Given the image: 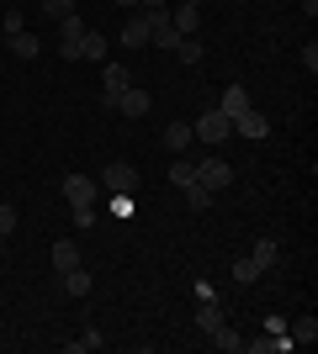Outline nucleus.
<instances>
[{"mask_svg": "<svg viewBox=\"0 0 318 354\" xmlns=\"http://www.w3.org/2000/svg\"><path fill=\"white\" fill-rule=\"evenodd\" d=\"M175 53H181V64H202V43H197V37H181Z\"/></svg>", "mask_w": 318, "mask_h": 354, "instance_id": "b1692460", "label": "nucleus"}, {"mask_svg": "<svg viewBox=\"0 0 318 354\" xmlns=\"http://www.w3.org/2000/svg\"><path fill=\"white\" fill-rule=\"evenodd\" d=\"M170 27L181 32V37H197V27H202V6H175V11H170Z\"/></svg>", "mask_w": 318, "mask_h": 354, "instance_id": "6e6552de", "label": "nucleus"}, {"mask_svg": "<svg viewBox=\"0 0 318 354\" xmlns=\"http://www.w3.org/2000/svg\"><path fill=\"white\" fill-rule=\"evenodd\" d=\"M181 6H197V0H181Z\"/></svg>", "mask_w": 318, "mask_h": 354, "instance_id": "72a5a7b5", "label": "nucleus"}, {"mask_svg": "<svg viewBox=\"0 0 318 354\" xmlns=\"http://www.w3.org/2000/svg\"><path fill=\"white\" fill-rule=\"evenodd\" d=\"M303 69H308V74L318 69V48H313V43H303Z\"/></svg>", "mask_w": 318, "mask_h": 354, "instance_id": "7c9ffc66", "label": "nucleus"}, {"mask_svg": "<svg viewBox=\"0 0 318 354\" xmlns=\"http://www.w3.org/2000/svg\"><path fill=\"white\" fill-rule=\"evenodd\" d=\"M101 333H96V328H85V333H80V339H69V344H64V349H69V354H91V349H101Z\"/></svg>", "mask_w": 318, "mask_h": 354, "instance_id": "4be33fe9", "label": "nucleus"}, {"mask_svg": "<svg viewBox=\"0 0 318 354\" xmlns=\"http://www.w3.org/2000/svg\"><path fill=\"white\" fill-rule=\"evenodd\" d=\"M197 180L207 185V191H218V196H223L228 185H233V164H228L223 153H212V159H202V164H197Z\"/></svg>", "mask_w": 318, "mask_h": 354, "instance_id": "f03ea898", "label": "nucleus"}, {"mask_svg": "<svg viewBox=\"0 0 318 354\" xmlns=\"http://www.w3.org/2000/svg\"><path fill=\"white\" fill-rule=\"evenodd\" d=\"M287 333H292V344H313V339H318V317L308 312V317H297V323H292Z\"/></svg>", "mask_w": 318, "mask_h": 354, "instance_id": "412c9836", "label": "nucleus"}, {"mask_svg": "<svg viewBox=\"0 0 318 354\" xmlns=\"http://www.w3.org/2000/svg\"><path fill=\"white\" fill-rule=\"evenodd\" d=\"M59 286H64V291H69V296H91V275H85V270H64V275H59Z\"/></svg>", "mask_w": 318, "mask_h": 354, "instance_id": "6ab92c4d", "label": "nucleus"}, {"mask_svg": "<svg viewBox=\"0 0 318 354\" xmlns=\"http://www.w3.org/2000/svg\"><path fill=\"white\" fill-rule=\"evenodd\" d=\"M191 143H197V138H191V122H170L165 127V148L170 153H186Z\"/></svg>", "mask_w": 318, "mask_h": 354, "instance_id": "ddd939ff", "label": "nucleus"}, {"mask_svg": "<svg viewBox=\"0 0 318 354\" xmlns=\"http://www.w3.org/2000/svg\"><path fill=\"white\" fill-rule=\"evenodd\" d=\"M212 344H218V349H223V354H239V349H244V339H239V333H233V328H228V323L218 328V333H212Z\"/></svg>", "mask_w": 318, "mask_h": 354, "instance_id": "5701e85b", "label": "nucleus"}, {"mask_svg": "<svg viewBox=\"0 0 318 354\" xmlns=\"http://www.w3.org/2000/svg\"><path fill=\"white\" fill-rule=\"evenodd\" d=\"M106 191H112V196H133V191H138V169H133L127 159L106 164Z\"/></svg>", "mask_w": 318, "mask_h": 354, "instance_id": "39448f33", "label": "nucleus"}, {"mask_svg": "<svg viewBox=\"0 0 318 354\" xmlns=\"http://www.w3.org/2000/svg\"><path fill=\"white\" fill-rule=\"evenodd\" d=\"M197 328L207 333V339L223 328V312H218V301H197Z\"/></svg>", "mask_w": 318, "mask_h": 354, "instance_id": "dca6fc26", "label": "nucleus"}, {"mask_svg": "<svg viewBox=\"0 0 318 354\" xmlns=\"http://www.w3.org/2000/svg\"><path fill=\"white\" fill-rule=\"evenodd\" d=\"M191 180H197V164L186 159V153H175V164H170V185H175V191H186Z\"/></svg>", "mask_w": 318, "mask_h": 354, "instance_id": "f3484780", "label": "nucleus"}, {"mask_svg": "<svg viewBox=\"0 0 318 354\" xmlns=\"http://www.w3.org/2000/svg\"><path fill=\"white\" fill-rule=\"evenodd\" d=\"M249 106H255V101H249V90H244V85H223V106H218V111H223L228 122L239 117V111H249Z\"/></svg>", "mask_w": 318, "mask_h": 354, "instance_id": "1a4fd4ad", "label": "nucleus"}, {"mask_svg": "<svg viewBox=\"0 0 318 354\" xmlns=\"http://www.w3.org/2000/svg\"><path fill=\"white\" fill-rule=\"evenodd\" d=\"M69 217H75V227H91V222H96V207H69Z\"/></svg>", "mask_w": 318, "mask_h": 354, "instance_id": "cd10ccee", "label": "nucleus"}, {"mask_svg": "<svg viewBox=\"0 0 318 354\" xmlns=\"http://www.w3.org/2000/svg\"><path fill=\"white\" fill-rule=\"evenodd\" d=\"M127 85H133V74L122 69V64H106V69H101V106H106V111L117 106V95H122Z\"/></svg>", "mask_w": 318, "mask_h": 354, "instance_id": "7ed1b4c3", "label": "nucleus"}, {"mask_svg": "<svg viewBox=\"0 0 318 354\" xmlns=\"http://www.w3.org/2000/svg\"><path fill=\"white\" fill-rule=\"evenodd\" d=\"M112 6H122V11H133V6H138V0H112Z\"/></svg>", "mask_w": 318, "mask_h": 354, "instance_id": "473e14b6", "label": "nucleus"}, {"mask_svg": "<svg viewBox=\"0 0 318 354\" xmlns=\"http://www.w3.org/2000/svg\"><path fill=\"white\" fill-rule=\"evenodd\" d=\"M233 281H239V286L260 281V270H255V259H233Z\"/></svg>", "mask_w": 318, "mask_h": 354, "instance_id": "393cba45", "label": "nucleus"}, {"mask_svg": "<svg viewBox=\"0 0 318 354\" xmlns=\"http://www.w3.org/2000/svg\"><path fill=\"white\" fill-rule=\"evenodd\" d=\"M212 201H218V191H207L202 180H191V185H186V207H191V212H212Z\"/></svg>", "mask_w": 318, "mask_h": 354, "instance_id": "2eb2a0df", "label": "nucleus"}, {"mask_svg": "<svg viewBox=\"0 0 318 354\" xmlns=\"http://www.w3.org/2000/svg\"><path fill=\"white\" fill-rule=\"evenodd\" d=\"M0 74H6V64H0Z\"/></svg>", "mask_w": 318, "mask_h": 354, "instance_id": "c9c22d12", "label": "nucleus"}, {"mask_svg": "<svg viewBox=\"0 0 318 354\" xmlns=\"http://www.w3.org/2000/svg\"><path fill=\"white\" fill-rule=\"evenodd\" d=\"M64 201L69 207H96V180L91 175H64Z\"/></svg>", "mask_w": 318, "mask_h": 354, "instance_id": "423d86ee", "label": "nucleus"}, {"mask_svg": "<svg viewBox=\"0 0 318 354\" xmlns=\"http://www.w3.org/2000/svg\"><path fill=\"white\" fill-rule=\"evenodd\" d=\"M85 32H91V27H85V16H80V11H69V16L59 21V43H80Z\"/></svg>", "mask_w": 318, "mask_h": 354, "instance_id": "a211bd4d", "label": "nucleus"}, {"mask_svg": "<svg viewBox=\"0 0 318 354\" xmlns=\"http://www.w3.org/2000/svg\"><path fill=\"white\" fill-rule=\"evenodd\" d=\"M11 233H16V207L0 201V238H11Z\"/></svg>", "mask_w": 318, "mask_h": 354, "instance_id": "bb28decb", "label": "nucleus"}, {"mask_svg": "<svg viewBox=\"0 0 318 354\" xmlns=\"http://www.w3.org/2000/svg\"><path fill=\"white\" fill-rule=\"evenodd\" d=\"M43 11H48V21H64V16L75 11V0H43Z\"/></svg>", "mask_w": 318, "mask_h": 354, "instance_id": "a878e982", "label": "nucleus"}, {"mask_svg": "<svg viewBox=\"0 0 318 354\" xmlns=\"http://www.w3.org/2000/svg\"><path fill=\"white\" fill-rule=\"evenodd\" d=\"M6 48H11L16 59H37V53H43V37H32V32L21 27V32H11V43H6Z\"/></svg>", "mask_w": 318, "mask_h": 354, "instance_id": "f8f14e48", "label": "nucleus"}, {"mask_svg": "<svg viewBox=\"0 0 318 354\" xmlns=\"http://www.w3.org/2000/svg\"><path fill=\"white\" fill-rule=\"evenodd\" d=\"M112 111H122V117H149V111H154V95H149V90H138V85H127V90H122V95H117V106H112Z\"/></svg>", "mask_w": 318, "mask_h": 354, "instance_id": "20e7f679", "label": "nucleus"}, {"mask_svg": "<svg viewBox=\"0 0 318 354\" xmlns=\"http://www.w3.org/2000/svg\"><path fill=\"white\" fill-rule=\"evenodd\" d=\"M0 249H6V238H0Z\"/></svg>", "mask_w": 318, "mask_h": 354, "instance_id": "f704fd0d", "label": "nucleus"}, {"mask_svg": "<svg viewBox=\"0 0 318 354\" xmlns=\"http://www.w3.org/2000/svg\"><path fill=\"white\" fill-rule=\"evenodd\" d=\"M106 48H112V43H106V37H101V32H85V37H80V59H106Z\"/></svg>", "mask_w": 318, "mask_h": 354, "instance_id": "aec40b11", "label": "nucleus"}, {"mask_svg": "<svg viewBox=\"0 0 318 354\" xmlns=\"http://www.w3.org/2000/svg\"><path fill=\"white\" fill-rule=\"evenodd\" d=\"M0 27H6V37H11V32H21V27H27V21H21V11H16V6H11V11H6V21H0Z\"/></svg>", "mask_w": 318, "mask_h": 354, "instance_id": "c85d7f7f", "label": "nucleus"}, {"mask_svg": "<svg viewBox=\"0 0 318 354\" xmlns=\"http://www.w3.org/2000/svg\"><path fill=\"white\" fill-rule=\"evenodd\" d=\"M249 259H255V270H260V275H265V270H276V265H281V249H276L271 238H260L255 249H249Z\"/></svg>", "mask_w": 318, "mask_h": 354, "instance_id": "4468645a", "label": "nucleus"}, {"mask_svg": "<svg viewBox=\"0 0 318 354\" xmlns=\"http://www.w3.org/2000/svg\"><path fill=\"white\" fill-rule=\"evenodd\" d=\"M80 265V243L75 238H59L53 243V275H64V270H75Z\"/></svg>", "mask_w": 318, "mask_h": 354, "instance_id": "9d476101", "label": "nucleus"}, {"mask_svg": "<svg viewBox=\"0 0 318 354\" xmlns=\"http://www.w3.org/2000/svg\"><path fill=\"white\" fill-rule=\"evenodd\" d=\"M191 138H197V143H207V148H223L228 138H233V122H228L223 111L212 106V111H202V117L191 122Z\"/></svg>", "mask_w": 318, "mask_h": 354, "instance_id": "f257e3e1", "label": "nucleus"}, {"mask_svg": "<svg viewBox=\"0 0 318 354\" xmlns=\"http://www.w3.org/2000/svg\"><path fill=\"white\" fill-rule=\"evenodd\" d=\"M122 43H127V48H149V16H143V11L127 16V27H122Z\"/></svg>", "mask_w": 318, "mask_h": 354, "instance_id": "9b49d317", "label": "nucleus"}, {"mask_svg": "<svg viewBox=\"0 0 318 354\" xmlns=\"http://www.w3.org/2000/svg\"><path fill=\"white\" fill-rule=\"evenodd\" d=\"M112 212H117V217H133V196H112Z\"/></svg>", "mask_w": 318, "mask_h": 354, "instance_id": "c756f323", "label": "nucleus"}, {"mask_svg": "<svg viewBox=\"0 0 318 354\" xmlns=\"http://www.w3.org/2000/svg\"><path fill=\"white\" fill-rule=\"evenodd\" d=\"M233 133H244V138H265L271 133V122H265V111H255V106H249V111H239V117H233Z\"/></svg>", "mask_w": 318, "mask_h": 354, "instance_id": "0eeeda50", "label": "nucleus"}, {"mask_svg": "<svg viewBox=\"0 0 318 354\" xmlns=\"http://www.w3.org/2000/svg\"><path fill=\"white\" fill-rule=\"evenodd\" d=\"M170 0H138V11H165Z\"/></svg>", "mask_w": 318, "mask_h": 354, "instance_id": "2f4dec72", "label": "nucleus"}]
</instances>
